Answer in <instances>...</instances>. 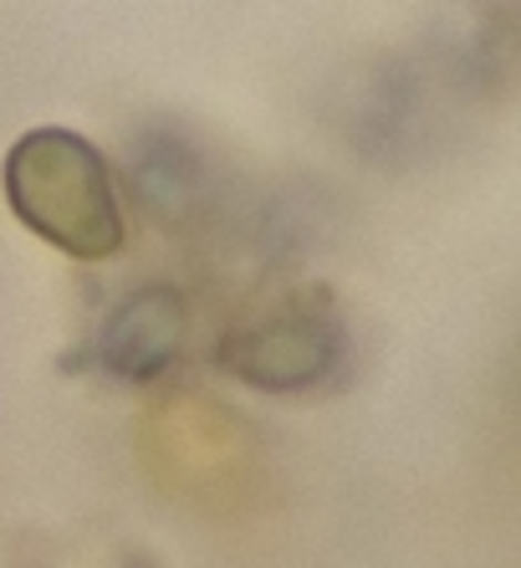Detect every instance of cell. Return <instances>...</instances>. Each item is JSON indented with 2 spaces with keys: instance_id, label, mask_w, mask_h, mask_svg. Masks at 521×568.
Instances as JSON below:
<instances>
[{
  "instance_id": "1",
  "label": "cell",
  "mask_w": 521,
  "mask_h": 568,
  "mask_svg": "<svg viewBox=\"0 0 521 568\" xmlns=\"http://www.w3.org/2000/svg\"><path fill=\"white\" fill-rule=\"evenodd\" d=\"M6 200L21 225L72 262L123 252V200L103 149L72 129H31L6 154Z\"/></svg>"
},
{
  "instance_id": "2",
  "label": "cell",
  "mask_w": 521,
  "mask_h": 568,
  "mask_svg": "<svg viewBox=\"0 0 521 568\" xmlns=\"http://www.w3.org/2000/svg\"><path fill=\"white\" fill-rule=\"evenodd\" d=\"M343 348H348V333L327 292H287L282 303L235 323L215 348V364L251 389L302 395L333 379Z\"/></svg>"
},
{
  "instance_id": "3",
  "label": "cell",
  "mask_w": 521,
  "mask_h": 568,
  "mask_svg": "<svg viewBox=\"0 0 521 568\" xmlns=\"http://www.w3.org/2000/svg\"><path fill=\"white\" fill-rule=\"evenodd\" d=\"M184 333H190V307L180 292L170 282L139 287L108 313L98 333V364L123 384H154L184 354Z\"/></svg>"
}]
</instances>
